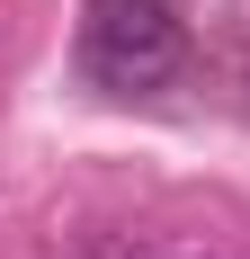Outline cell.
I'll return each mask as SVG.
<instances>
[{"label": "cell", "instance_id": "1", "mask_svg": "<svg viewBox=\"0 0 250 259\" xmlns=\"http://www.w3.org/2000/svg\"><path fill=\"white\" fill-rule=\"evenodd\" d=\"M179 54H188V36H179L170 0H90V27H80L90 80H107V90H161L179 72Z\"/></svg>", "mask_w": 250, "mask_h": 259}]
</instances>
